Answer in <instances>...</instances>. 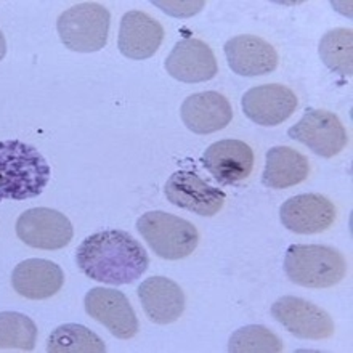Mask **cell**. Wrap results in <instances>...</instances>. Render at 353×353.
I'll return each instance as SVG.
<instances>
[{
  "label": "cell",
  "instance_id": "cell-1",
  "mask_svg": "<svg viewBox=\"0 0 353 353\" xmlns=\"http://www.w3.org/2000/svg\"><path fill=\"white\" fill-rule=\"evenodd\" d=\"M76 263L93 281L124 286L141 278L150 267V257L130 233L105 230L82 241L76 252Z\"/></svg>",
  "mask_w": 353,
  "mask_h": 353
},
{
  "label": "cell",
  "instance_id": "cell-2",
  "mask_svg": "<svg viewBox=\"0 0 353 353\" xmlns=\"http://www.w3.org/2000/svg\"><path fill=\"white\" fill-rule=\"evenodd\" d=\"M50 176V165L32 145L19 140L0 141V201L36 198Z\"/></svg>",
  "mask_w": 353,
  "mask_h": 353
},
{
  "label": "cell",
  "instance_id": "cell-3",
  "mask_svg": "<svg viewBox=\"0 0 353 353\" xmlns=\"http://www.w3.org/2000/svg\"><path fill=\"white\" fill-rule=\"evenodd\" d=\"M284 272L292 283L323 289L339 284L347 273L341 251L321 244H292L284 257Z\"/></svg>",
  "mask_w": 353,
  "mask_h": 353
},
{
  "label": "cell",
  "instance_id": "cell-4",
  "mask_svg": "<svg viewBox=\"0 0 353 353\" xmlns=\"http://www.w3.org/2000/svg\"><path fill=\"white\" fill-rule=\"evenodd\" d=\"M137 230L148 246L165 261H180L199 244L198 228L188 220L164 210H151L137 220Z\"/></svg>",
  "mask_w": 353,
  "mask_h": 353
},
{
  "label": "cell",
  "instance_id": "cell-5",
  "mask_svg": "<svg viewBox=\"0 0 353 353\" xmlns=\"http://www.w3.org/2000/svg\"><path fill=\"white\" fill-rule=\"evenodd\" d=\"M111 14L97 2L77 3L60 14L58 36L66 48L79 53L100 52L108 42Z\"/></svg>",
  "mask_w": 353,
  "mask_h": 353
},
{
  "label": "cell",
  "instance_id": "cell-6",
  "mask_svg": "<svg viewBox=\"0 0 353 353\" xmlns=\"http://www.w3.org/2000/svg\"><path fill=\"white\" fill-rule=\"evenodd\" d=\"M289 139L305 145L321 158H334L345 148L347 130L334 112L312 110L288 130Z\"/></svg>",
  "mask_w": 353,
  "mask_h": 353
},
{
  "label": "cell",
  "instance_id": "cell-7",
  "mask_svg": "<svg viewBox=\"0 0 353 353\" xmlns=\"http://www.w3.org/2000/svg\"><path fill=\"white\" fill-rule=\"evenodd\" d=\"M272 315L299 339H330L336 330L332 318L321 307L301 297L278 299L272 305Z\"/></svg>",
  "mask_w": 353,
  "mask_h": 353
},
{
  "label": "cell",
  "instance_id": "cell-8",
  "mask_svg": "<svg viewBox=\"0 0 353 353\" xmlns=\"http://www.w3.org/2000/svg\"><path fill=\"white\" fill-rule=\"evenodd\" d=\"M17 234L24 244L43 251H57L71 243L72 225L70 219L55 209L34 208L19 215Z\"/></svg>",
  "mask_w": 353,
  "mask_h": 353
},
{
  "label": "cell",
  "instance_id": "cell-9",
  "mask_svg": "<svg viewBox=\"0 0 353 353\" xmlns=\"http://www.w3.org/2000/svg\"><path fill=\"white\" fill-rule=\"evenodd\" d=\"M85 312L101 323L117 339H132L139 332V318L124 292L110 288H93L84 299Z\"/></svg>",
  "mask_w": 353,
  "mask_h": 353
},
{
  "label": "cell",
  "instance_id": "cell-10",
  "mask_svg": "<svg viewBox=\"0 0 353 353\" xmlns=\"http://www.w3.org/2000/svg\"><path fill=\"white\" fill-rule=\"evenodd\" d=\"M165 198L170 204L201 217H212L225 204L222 190L210 186L208 181L190 170H179L169 176L164 186Z\"/></svg>",
  "mask_w": 353,
  "mask_h": 353
},
{
  "label": "cell",
  "instance_id": "cell-11",
  "mask_svg": "<svg viewBox=\"0 0 353 353\" xmlns=\"http://www.w3.org/2000/svg\"><path fill=\"white\" fill-rule=\"evenodd\" d=\"M279 219L284 228L299 234L326 232L336 220V208L326 196L318 193L299 194L289 198L279 208Z\"/></svg>",
  "mask_w": 353,
  "mask_h": 353
},
{
  "label": "cell",
  "instance_id": "cell-12",
  "mask_svg": "<svg viewBox=\"0 0 353 353\" xmlns=\"http://www.w3.org/2000/svg\"><path fill=\"white\" fill-rule=\"evenodd\" d=\"M241 106L244 114L257 125L274 127L283 124L294 114L297 108V97L289 87L265 84L252 87L244 93Z\"/></svg>",
  "mask_w": 353,
  "mask_h": 353
},
{
  "label": "cell",
  "instance_id": "cell-13",
  "mask_svg": "<svg viewBox=\"0 0 353 353\" xmlns=\"http://www.w3.org/2000/svg\"><path fill=\"white\" fill-rule=\"evenodd\" d=\"M164 66L174 79L186 82V84L210 81L219 72L212 48L205 42L193 37H186L176 42Z\"/></svg>",
  "mask_w": 353,
  "mask_h": 353
},
{
  "label": "cell",
  "instance_id": "cell-14",
  "mask_svg": "<svg viewBox=\"0 0 353 353\" xmlns=\"http://www.w3.org/2000/svg\"><path fill=\"white\" fill-rule=\"evenodd\" d=\"M203 164L220 185H233L251 175L254 151L241 140H220L205 150Z\"/></svg>",
  "mask_w": 353,
  "mask_h": 353
},
{
  "label": "cell",
  "instance_id": "cell-15",
  "mask_svg": "<svg viewBox=\"0 0 353 353\" xmlns=\"http://www.w3.org/2000/svg\"><path fill=\"white\" fill-rule=\"evenodd\" d=\"M164 41V28L151 14L132 10L121 19L117 47L130 60H146L159 50Z\"/></svg>",
  "mask_w": 353,
  "mask_h": 353
},
{
  "label": "cell",
  "instance_id": "cell-16",
  "mask_svg": "<svg viewBox=\"0 0 353 353\" xmlns=\"http://www.w3.org/2000/svg\"><path fill=\"white\" fill-rule=\"evenodd\" d=\"M180 116L193 134L208 135L227 127L233 119V108L219 92H201L183 101Z\"/></svg>",
  "mask_w": 353,
  "mask_h": 353
},
{
  "label": "cell",
  "instance_id": "cell-17",
  "mask_svg": "<svg viewBox=\"0 0 353 353\" xmlns=\"http://www.w3.org/2000/svg\"><path fill=\"white\" fill-rule=\"evenodd\" d=\"M225 55L234 74L244 77L270 74L278 66V53L272 43L251 34L230 39Z\"/></svg>",
  "mask_w": 353,
  "mask_h": 353
},
{
  "label": "cell",
  "instance_id": "cell-18",
  "mask_svg": "<svg viewBox=\"0 0 353 353\" xmlns=\"http://www.w3.org/2000/svg\"><path fill=\"white\" fill-rule=\"evenodd\" d=\"M65 273L60 265L46 259H28L14 267L12 286L21 297L42 301L60 292Z\"/></svg>",
  "mask_w": 353,
  "mask_h": 353
},
{
  "label": "cell",
  "instance_id": "cell-19",
  "mask_svg": "<svg viewBox=\"0 0 353 353\" xmlns=\"http://www.w3.org/2000/svg\"><path fill=\"white\" fill-rule=\"evenodd\" d=\"M139 299L146 316L156 325H170L185 310V294L172 279L151 276L139 286Z\"/></svg>",
  "mask_w": 353,
  "mask_h": 353
},
{
  "label": "cell",
  "instance_id": "cell-20",
  "mask_svg": "<svg viewBox=\"0 0 353 353\" xmlns=\"http://www.w3.org/2000/svg\"><path fill=\"white\" fill-rule=\"evenodd\" d=\"M310 172L308 159L289 146H273L267 151V164L262 183L268 188L283 190L302 183Z\"/></svg>",
  "mask_w": 353,
  "mask_h": 353
},
{
  "label": "cell",
  "instance_id": "cell-21",
  "mask_svg": "<svg viewBox=\"0 0 353 353\" xmlns=\"http://www.w3.org/2000/svg\"><path fill=\"white\" fill-rule=\"evenodd\" d=\"M320 58L331 71L341 76L353 74V31L336 28L326 32L320 41Z\"/></svg>",
  "mask_w": 353,
  "mask_h": 353
},
{
  "label": "cell",
  "instance_id": "cell-22",
  "mask_svg": "<svg viewBox=\"0 0 353 353\" xmlns=\"http://www.w3.org/2000/svg\"><path fill=\"white\" fill-rule=\"evenodd\" d=\"M47 352L50 353H103L106 345L95 332L82 325H63L48 337Z\"/></svg>",
  "mask_w": 353,
  "mask_h": 353
},
{
  "label": "cell",
  "instance_id": "cell-23",
  "mask_svg": "<svg viewBox=\"0 0 353 353\" xmlns=\"http://www.w3.org/2000/svg\"><path fill=\"white\" fill-rule=\"evenodd\" d=\"M36 342L37 326L31 318L18 312L0 313V349L31 352Z\"/></svg>",
  "mask_w": 353,
  "mask_h": 353
},
{
  "label": "cell",
  "instance_id": "cell-24",
  "mask_svg": "<svg viewBox=\"0 0 353 353\" xmlns=\"http://www.w3.org/2000/svg\"><path fill=\"white\" fill-rule=\"evenodd\" d=\"M284 349L281 339L261 325H249L232 336L228 352L232 353H278Z\"/></svg>",
  "mask_w": 353,
  "mask_h": 353
},
{
  "label": "cell",
  "instance_id": "cell-25",
  "mask_svg": "<svg viewBox=\"0 0 353 353\" xmlns=\"http://www.w3.org/2000/svg\"><path fill=\"white\" fill-rule=\"evenodd\" d=\"M156 7L163 8V12L176 18L193 17L204 8V2H154Z\"/></svg>",
  "mask_w": 353,
  "mask_h": 353
},
{
  "label": "cell",
  "instance_id": "cell-26",
  "mask_svg": "<svg viewBox=\"0 0 353 353\" xmlns=\"http://www.w3.org/2000/svg\"><path fill=\"white\" fill-rule=\"evenodd\" d=\"M5 53H7V42H5L3 32L0 31V61L5 58Z\"/></svg>",
  "mask_w": 353,
  "mask_h": 353
}]
</instances>
